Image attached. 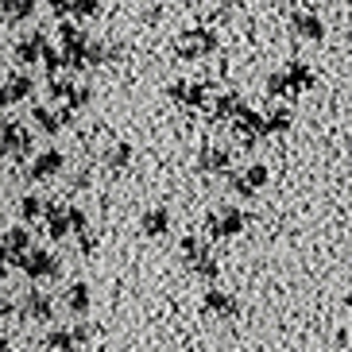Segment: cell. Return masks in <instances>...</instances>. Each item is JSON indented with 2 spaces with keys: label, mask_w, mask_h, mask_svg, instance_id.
Here are the masks:
<instances>
[{
  "label": "cell",
  "mask_w": 352,
  "mask_h": 352,
  "mask_svg": "<svg viewBox=\"0 0 352 352\" xmlns=\"http://www.w3.org/2000/svg\"><path fill=\"white\" fill-rule=\"evenodd\" d=\"M294 32H298L302 39H321V35H325V23H321L318 16H294Z\"/></svg>",
  "instance_id": "1"
},
{
  "label": "cell",
  "mask_w": 352,
  "mask_h": 352,
  "mask_svg": "<svg viewBox=\"0 0 352 352\" xmlns=\"http://www.w3.org/2000/svg\"><path fill=\"white\" fill-rule=\"evenodd\" d=\"M344 306H349V310H352V287H349V294H344Z\"/></svg>",
  "instance_id": "2"
},
{
  "label": "cell",
  "mask_w": 352,
  "mask_h": 352,
  "mask_svg": "<svg viewBox=\"0 0 352 352\" xmlns=\"http://www.w3.org/2000/svg\"><path fill=\"white\" fill-rule=\"evenodd\" d=\"M349 159H352V140H349Z\"/></svg>",
  "instance_id": "3"
}]
</instances>
